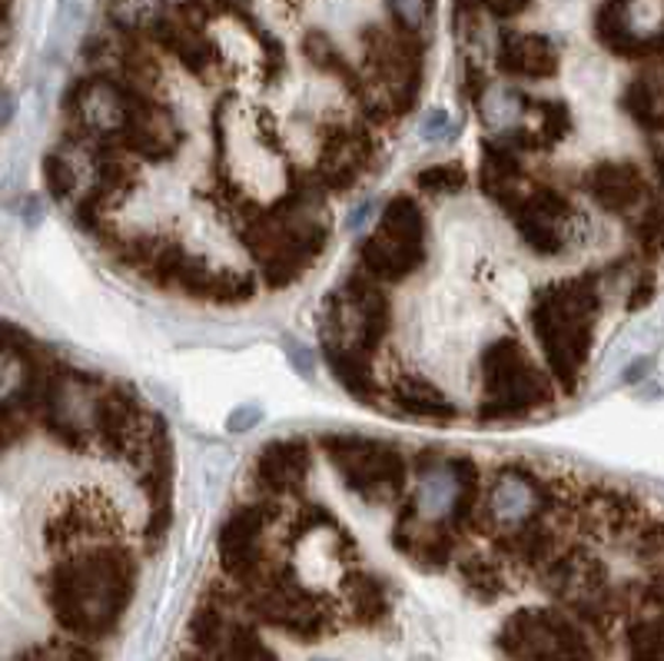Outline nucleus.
<instances>
[{"label":"nucleus","mask_w":664,"mask_h":661,"mask_svg":"<svg viewBox=\"0 0 664 661\" xmlns=\"http://www.w3.org/2000/svg\"><path fill=\"white\" fill-rule=\"evenodd\" d=\"M350 595H353V612H356L359 622H376L389 608L386 589L376 579H356L353 589H350Z\"/></svg>","instance_id":"nucleus-16"},{"label":"nucleus","mask_w":664,"mask_h":661,"mask_svg":"<svg viewBox=\"0 0 664 661\" xmlns=\"http://www.w3.org/2000/svg\"><path fill=\"white\" fill-rule=\"evenodd\" d=\"M485 383H489L485 412H495V415L531 409L545 396V379L535 373L531 360L515 340H499L495 346H489Z\"/></svg>","instance_id":"nucleus-5"},{"label":"nucleus","mask_w":664,"mask_h":661,"mask_svg":"<svg viewBox=\"0 0 664 661\" xmlns=\"http://www.w3.org/2000/svg\"><path fill=\"white\" fill-rule=\"evenodd\" d=\"M193 638L199 648H216L219 645V615L213 608H199L193 618Z\"/></svg>","instance_id":"nucleus-24"},{"label":"nucleus","mask_w":664,"mask_h":661,"mask_svg":"<svg viewBox=\"0 0 664 661\" xmlns=\"http://www.w3.org/2000/svg\"><path fill=\"white\" fill-rule=\"evenodd\" d=\"M134 592V566L124 552H96L64 562L50 579V605L60 625L73 635H106L114 628Z\"/></svg>","instance_id":"nucleus-1"},{"label":"nucleus","mask_w":664,"mask_h":661,"mask_svg":"<svg viewBox=\"0 0 664 661\" xmlns=\"http://www.w3.org/2000/svg\"><path fill=\"white\" fill-rule=\"evenodd\" d=\"M518 230L541 253H559L569 237V200L551 190L531 193L518 206Z\"/></svg>","instance_id":"nucleus-7"},{"label":"nucleus","mask_w":664,"mask_h":661,"mask_svg":"<svg viewBox=\"0 0 664 661\" xmlns=\"http://www.w3.org/2000/svg\"><path fill=\"white\" fill-rule=\"evenodd\" d=\"M47 186L54 196H67L73 186H77V176H73V167L64 160V157H47Z\"/></svg>","instance_id":"nucleus-23"},{"label":"nucleus","mask_w":664,"mask_h":661,"mask_svg":"<svg viewBox=\"0 0 664 661\" xmlns=\"http://www.w3.org/2000/svg\"><path fill=\"white\" fill-rule=\"evenodd\" d=\"M14 117V96L11 93H0V124H8Z\"/></svg>","instance_id":"nucleus-28"},{"label":"nucleus","mask_w":664,"mask_h":661,"mask_svg":"<svg viewBox=\"0 0 664 661\" xmlns=\"http://www.w3.org/2000/svg\"><path fill=\"white\" fill-rule=\"evenodd\" d=\"M366 266L386 280H402L422 266V213L412 200H392L382 224L363 247Z\"/></svg>","instance_id":"nucleus-4"},{"label":"nucleus","mask_w":664,"mask_h":661,"mask_svg":"<svg viewBox=\"0 0 664 661\" xmlns=\"http://www.w3.org/2000/svg\"><path fill=\"white\" fill-rule=\"evenodd\" d=\"M80 110H83V121L93 130H121L130 121V103L124 100V93L114 83H103V80H93L83 87Z\"/></svg>","instance_id":"nucleus-11"},{"label":"nucleus","mask_w":664,"mask_h":661,"mask_svg":"<svg viewBox=\"0 0 664 661\" xmlns=\"http://www.w3.org/2000/svg\"><path fill=\"white\" fill-rule=\"evenodd\" d=\"M260 419H263V415H260V409H256V406H243V409H237V412L230 415L227 429H230L233 435H240V432H250V429H253Z\"/></svg>","instance_id":"nucleus-26"},{"label":"nucleus","mask_w":664,"mask_h":661,"mask_svg":"<svg viewBox=\"0 0 664 661\" xmlns=\"http://www.w3.org/2000/svg\"><path fill=\"white\" fill-rule=\"evenodd\" d=\"M376 209H379L376 200H366L359 209H353V213H350V230H363L369 219H376Z\"/></svg>","instance_id":"nucleus-27"},{"label":"nucleus","mask_w":664,"mask_h":661,"mask_svg":"<svg viewBox=\"0 0 664 661\" xmlns=\"http://www.w3.org/2000/svg\"><path fill=\"white\" fill-rule=\"evenodd\" d=\"M389 8L396 14V21L405 27V31H422L425 27V18L432 11V0H389Z\"/></svg>","instance_id":"nucleus-21"},{"label":"nucleus","mask_w":664,"mask_h":661,"mask_svg":"<svg viewBox=\"0 0 664 661\" xmlns=\"http://www.w3.org/2000/svg\"><path fill=\"white\" fill-rule=\"evenodd\" d=\"M399 406L415 412V415H438V419H449L453 415V406L442 399L432 386L425 383H412L405 389H399Z\"/></svg>","instance_id":"nucleus-15"},{"label":"nucleus","mask_w":664,"mask_h":661,"mask_svg":"<svg viewBox=\"0 0 664 661\" xmlns=\"http://www.w3.org/2000/svg\"><path fill=\"white\" fill-rule=\"evenodd\" d=\"M462 575H466V585H469L479 599H485V602H492V599L502 592V579H499V572H495L492 566H485L482 559L466 562V566H462Z\"/></svg>","instance_id":"nucleus-20"},{"label":"nucleus","mask_w":664,"mask_h":661,"mask_svg":"<svg viewBox=\"0 0 664 661\" xmlns=\"http://www.w3.org/2000/svg\"><path fill=\"white\" fill-rule=\"evenodd\" d=\"M456 134V127H453V117L446 114V110H428L425 114V121H422V137L428 140V144H442V140H449Z\"/></svg>","instance_id":"nucleus-25"},{"label":"nucleus","mask_w":664,"mask_h":661,"mask_svg":"<svg viewBox=\"0 0 664 661\" xmlns=\"http://www.w3.org/2000/svg\"><path fill=\"white\" fill-rule=\"evenodd\" d=\"M592 196L605 209H631L641 196V173L631 163H602L592 173Z\"/></svg>","instance_id":"nucleus-12"},{"label":"nucleus","mask_w":664,"mask_h":661,"mask_svg":"<svg viewBox=\"0 0 664 661\" xmlns=\"http://www.w3.org/2000/svg\"><path fill=\"white\" fill-rule=\"evenodd\" d=\"M525 110H528L525 96L518 90H512V87H489L479 96V114H482L485 127H492V130L515 127L525 117Z\"/></svg>","instance_id":"nucleus-14"},{"label":"nucleus","mask_w":664,"mask_h":661,"mask_svg":"<svg viewBox=\"0 0 664 661\" xmlns=\"http://www.w3.org/2000/svg\"><path fill=\"white\" fill-rule=\"evenodd\" d=\"M628 654L631 661H661V618H641L628 631Z\"/></svg>","instance_id":"nucleus-17"},{"label":"nucleus","mask_w":664,"mask_h":661,"mask_svg":"<svg viewBox=\"0 0 664 661\" xmlns=\"http://www.w3.org/2000/svg\"><path fill=\"white\" fill-rule=\"evenodd\" d=\"M306 469H309L306 446H296V443H276L260 456V476L273 489H289L302 482Z\"/></svg>","instance_id":"nucleus-13"},{"label":"nucleus","mask_w":664,"mask_h":661,"mask_svg":"<svg viewBox=\"0 0 664 661\" xmlns=\"http://www.w3.org/2000/svg\"><path fill=\"white\" fill-rule=\"evenodd\" d=\"M462 499H466V472L456 466H438L419 479L415 512L425 525H438L456 515Z\"/></svg>","instance_id":"nucleus-9"},{"label":"nucleus","mask_w":664,"mask_h":661,"mask_svg":"<svg viewBox=\"0 0 664 661\" xmlns=\"http://www.w3.org/2000/svg\"><path fill=\"white\" fill-rule=\"evenodd\" d=\"M419 186L425 193H456V190L466 186V170L456 167V163H438V167H432V170H425L419 176Z\"/></svg>","instance_id":"nucleus-19"},{"label":"nucleus","mask_w":664,"mask_h":661,"mask_svg":"<svg viewBox=\"0 0 664 661\" xmlns=\"http://www.w3.org/2000/svg\"><path fill=\"white\" fill-rule=\"evenodd\" d=\"M499 67L512 77L545 80L559 70V50L541 34H505L499 44Z\"/></svg>","instance_id":"nucleus-10"},{"label":"nucleus","mask_w":664,"mask_h":661,"mask_svg":"<svg viewBox=\"0 0 664 661\" xmlns=\"http://www.w3.org/2000/svg\"><path fill=\"white\" fill-rule=\"evenodd\" d=\"M230 453L227 449H209L206 459H203V492L213 495L219 489V482H224L227 469H230Z\"/></svg>","instance_id":"nucleus-22"},{"label":"nucleus","mask_w":664,"mask_h":661,"mask_svg":"<svg viewBox=\"0 0 664 661\" xmlns=\"http://www.w3.org/2000/svg\"><path fill=\"white\" fill-rule=\"evenodd\" d=\"M227 661H279L273 648L263 645V638L250 628H237L227 645Z\"/></svg>","instance_id":"nucleus-18"},{"label":"nucleus","mask_w":664,"mask_h":661,"mask_svg":"<svg viewBox=\"0 0 664 661\" xmlns=\"http://www.w3.org/2000/svg\"><path fill=\"white\" fill-rule=\"evenodd\" d=\"M592 316H595V293L585 283L548 286L538 293L531 322L538 329L545 356L565 379H575V373L585 363V350L592 340Z\"/></svg>","instance_id":"nucleus-2"},{"label":"nucleus","mask_w":664,"mask_h":661,"mask_svg":"<svg viewBox=\"0 0 664 661\" xmlns=\"http://www.w3.org/2000/svg\"><path fill=\"white\" fill-rule=\"evenodd\" d=\"M538 505H541V492H538L535 479L518 469H508L489 489L485 512H489V522H495L502 528H515V525H525L538 512Z\"/></svg>","instance_id":"nucleus-8"},{"label":"nucleus","mask_w":664,"mask_h":661,"mask_svg":"<svg viewBox=\"0 0 664 661\" xmlns=\"http://www.w3.org/2000/svg\"><path fill=\"white\" fill-rule=\"evenodd\" d=\"M332 459L346 482L366 499H392L405 482L402 459L369 438H343V446H332Z\"/></svg>","instance_id":"nucleus-6"},{"label":"nucleus","mask_w":664,"mask_h":661,"mask_svg":"<svg viewBox=\"0 0 664 661\" xmlns=\"http://www.w3.org/2000/svg\"><path fill=\"white\" fill-rule=\"evenodd\" d=\"M499 648L512 661H592L588 635L556 608H522L502 631Z\"/></svg>","instance_id":"nucleus-3"}]
</instances>
